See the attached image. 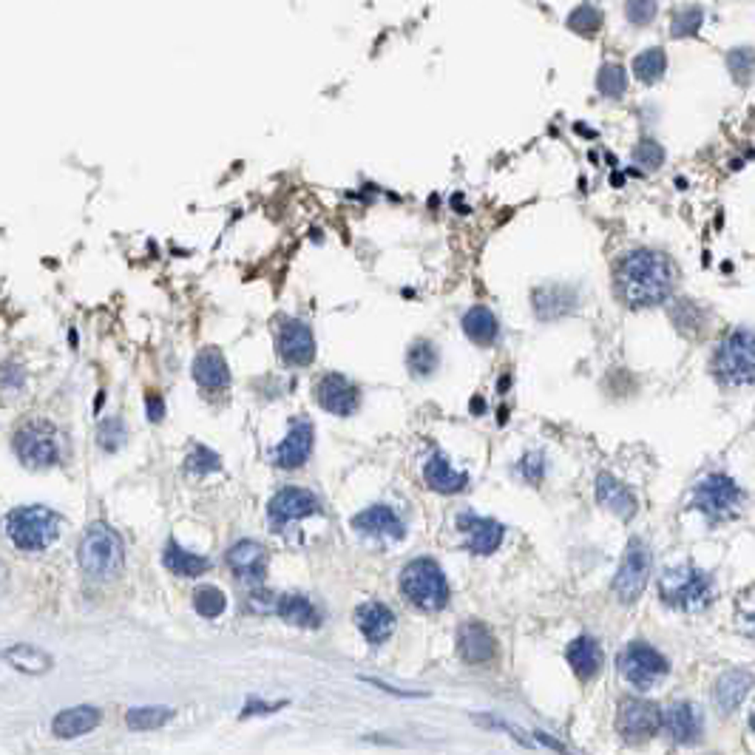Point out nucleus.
<instances>
[{"label": "nucleus", "mask_w": 755, "mask_h": 755, "mask_svg": "<svg viewBox=\"0 0 755 755\" xmlns=\"http://www.w3.org/2000/svg\"><path fill=\"white\" fill-rule=\"evenodd\" d=\"M676 261L656 248H633L614 267V293L631 310L662 307L676 296Z\"/></svg>", "instance_id": "1"}, {"label": "nucleus", "mask_w": 755, "mask_h": 755, "mask_svg": "<svg viewBox=\"0 0 755 755\" xmlns=\"http://www.w3.org/2000/svg\"><path fill=\"white\" fill-rule=\"evenodd\" d=\"M123 562H125V551L120 534L108 528L106 522H94L80 543L83 571L94 579H114L123 571Z\"/></svg>", "instance_id": "2"}, {"label": "nucleus", "mask_w": 755, "mask_h": 755, "mask_svg": "<svg viewBox=\"0 0 755 755\" xmlns=\"http://www.w3.org/2000/svg\"><path fill=\"white\" fill-rule=\"evenodd\" d=\"M401 591L420 611H441L449 602V583L434 560H412L401 574Z\"/></svg>", "instance_id": "3"}, {"label": "nucleus", "mask_w": 755, "mask_h": 755, "mask_svg": "<svg viewBox=\"0 0 755 755\" xmlns=\"http://www.w3.org/2000/svg\"><path fill=\"white\" fill-rule=\"evenodd\" d=\"M60 528V514L46 505H23L6 517V534L20 551H43Z\"/></svg>", "instance_id": "4"}, {"label": "nucleus", "mask_w": 755, "mask_h": 755, "mask_svg": "<svg viewBox=\"0 0 755 755\" xmlns=\"http://www.w3.org/2000/svg\"><path fill=\"white\" fill-rule=\"evenodd\" d=\"M659 591L667 605L681 608V611H699V608L710 605L716 593L713 579L693 565H679V568L667 571L659 583Z\"/></svg>", "instance_id": "5"}, {"label": "nucleus", "mask_w": 755, "mask_h": 755, "mask_svg": "<svg viewBox=\"0 0 755 755\" xmlns=\"http://www.w3.org/2000/svg\"><path fill=\"white\" fill-rule=\"evenodd\" d=\"M752 332L750 327H742L730 332L716 346V355H713V372L721 384L727 386H744L752 384Z\"/></svg>", "instance_id": "6"}, {"label": "nucleus", "mask_w": 755, "mask_h": 755, "mask_svg": "<svg viewBox=\"0 0 755 755\" xmlns=\"http://www.w3.org/2000/svg\"><path fill=\"white\" fill-rule=\"evenodd\" d=\"M653 571V557L650 548L642 540H631L625 557L619 562V571L614 576V593L619 602H636L648 588V579Z\"/></svg>", "instance_id": "7"}, {"label": "nucleus", "mask_w": 755, "mask_h": 755, "mask_svg": "<svg viewBox=\"0 0 755 755\" xmlns=\"http://www.w3.org/2000/svg\"><path fill=\"white\" fill-rule=\"evenodd\" d=\"M742 503V489H738L727 474H707L699 486L693 489L690 505L704 512L710 520H730Z\"/></svg>", "instance_id": "8"}, {"label": "nucleus", "mask_w": 755, "mask_h": 755, "mask_svg": "<svg viewBox=\"0 0 755 755\" xmlns=\"http://www.w3.org/2000/svg\"><path fill=\"white\" fill-rule=\"evenodd\" d=\"M667 671H671L667 659L648 642H631L619 653V673L625 676L631 685L642 687V690L656 685Z\"/></svg>", "instance_id": "9"}, {"label": "nucleus", "mask_w": 755, "mask_h": 755, "mask_svg": "<svg viewBox=\"0 0 755 755\" xmlns=\"http://www.w3.org/2000/svg\"><path fill=\"white\" fill-rule=\"evenodd\" d=\"M275 353L290 367H310L315 361L313 327L301 318H284L275 332Z\"/></svg>", "instance_id": "10"}, {"label": "nucleus", "mask_w": 755, "mask_h": 755, "mask_svg": "<svg viewBox=\"0 0 755 755\" xmlns=\"http://www.w3.org/2000/svg\"><path fill=\"white\" fill-rule=\"evenodd\" d=\"M14 449H18L20 460L32 469H46L54 466L60 452H57V441H54V429L49 424H28L18 432L14 438Z\"/></svg>", "instance_id": "11"}, {"label": "nucleus", "mask_w": 755, "mask_h": 755, "mask_svg": "<svg viewBox=\"0 0 755 755\" xmlns=\"http://www.w3.org/2000/svg\"><path fill=\"white\" fill-rule=\"evenodd\" d=\"M616 724L628 742H648L662 727V710L645 699H622Z\"/></svg>", "instance_id": "12"}, {"label": "nucleus", "mask_w": 755, "mask_h": 755, "mask_svg": "<svg viewBox=\"0 0 755 755\" xmlns=\"http://www.w3.org/2000/svg\"><path fill=\"white\" fill-rule=\"evenodd\" d=\"M315 401L330 415L350 417L361 403V392L350 378H344L341 372H327L318 378V384H315Z\"/></svg>", "instance_id": "13"}, {"label": "nucleus", "mask_w": 755, "mask_h": 755, "mask_svg": "<svg viewBox=\"0 0 755 755\" xmlns=\"http://www.w3.org/2000/svg\"><path fill=\"white\" fill-rule=\"evenodd\" d=\"M313 452V424L304 417H296L290 424L287 438L273 449V460L275 466H284V469H298L307 463Z\"/></svg>", "instance_id": "14"}, {"label": "nucleus", "mask_w": 755, "mask_h": 755, "mask_svg": "<svg viewBox=\"0 0 755 755\" xmlns=\"http://www.w3.org/2000/svg\"><path fill=\"white\" fill-rule=\"evenodd\" d=\"M531 304L540 322H557V318H568L579 307V290L568 284L540 287V290H534Z\"/></svg>", "instance_id": "15"}, {"label": "nucleus", "mask_w": 755, "mask_h": 755, "mask_svg": "<svg viewBox=\"0 0 755 755\" xmlns=\"http://www.w3.org/2000/svg\"><path fill=\"white\" fill-rule=\"evenodd\" d=\"M318 512V500L310 495V491L296 489V486H287L275 495L267 505V517L273 526H284L290 520H301V517H310Z\"/></svg>", "instance_id": "16"}, {"label": "nucleus", "mask_w": 755, "mask_h": 755, "mask_svg": "<svg viewBox=\"0 0 755 755\" xmlns=\"http://www.w3.org/2000/svg\"><path fill=\"white\" fill-rule=\"evenodd\" d=\"M457 653L469 664H486L497 656V642L483 622H466L457 631Z\"/></svg>", "instance_id": "17"}, {"label": "nucleus", "mask_w": 755, "mask_h": 755, "mask_svg": "<svg viewBox=\"0 0 755 755\" xmlns=\"http://www.w3.org/2000/svg\"><path fill=\"white\" fill-rule=\"evenodd\" d=\"M662 724L676 744H695L702 738V716L687 702H676L662 713Z\"/></svg>", "instance_id": "18"}, {"label": "nucleus", "mask_w": 755, "mask_h": 755, "mask_svg": "<svg viewBox=\"0 0 755 755\" xmlns=\"http://www.w3.org/2000/svg\"><path fill=\"white\" fill-rule=\"evenodd\" d=\"M457 526L460 531L469 534V551H474V554H495L505 536V528L497 520H486L474 514H463L457 520Z\"/></svg>", "instance_id": "19"}, {"label": "nucleus", "mask_w": 755, "mask_h": 755, "mask_svg": "<svg viewBox=\"0 0 755 755\" xmlns=\"http://www.w3.org/2000/svg\"><path fill=\"white\" fill-rule=\"evenodd\" d=\"M593 495H597L600 505H605L608 512H614L619 520H631L639 512L633 491L628 486H622L614 474H600L597 486H593Z\"/></svg>", "instance_id": "20"}, {"label": "nucleus", "mask_w": 755, "mask_h": 755, "mask_svg": "<svg viewBox=\"0 0 755 755\" xmlns=\"http://www.w3.org/2000/svg\"><path fill=\"white\" fill-rule=\"evenodd\" d=\"M194 378H196V384L208 392L227 389L230 386V367H227L225 355L216 350V346H205V350H202L194 361Z\"/></svg>", "instance_id": "21"}, {"label": "nucleus", "mask_w": 755, "mask_h": 755, "mask_svg": "<svg viewBox=\"0 0 755 755\" xmlns=\"http://www.w3.org/2000/svg\"><path fill=\"white\" fill-rule=\"evenodd\" d=\"M355 622H358L361 633L367 636V642H372V645L386 642V639L392 636V631H395V614H392L384 602H364V605H358Z\"/></svg>", "instance_id": "22"}, {"label": "nucleus", "mask_w": 755, "mask_h": 755, "mask_svg": "<svg viewBox=\"0 0 755 755\" xmlns=\"http://www.w3.org/2000/svg\"><path fill=\"white\" fill-rule=\"evenodd\" d=\"M227 565L234 568L236 576L258 583V579L265 576V568H267V551H265V545H258L253 540H239L234 548L227 551Z\"/></svg>", "instance_id": "23"}, {"label": "nucleus", "mask_w": 755, "mask_h": 755, "mask_svg": "<svg viewBox=\"0 0 755 755\" xmlns=\"http://www.w3.org/2000/svg\"><path fill=\"white\" fill-rule=\"evenodd\" d=\"M460 327L469 336V341H474L477 346H495L500 338V322L486 304H474V307L463 313Z\"/></svg>", "instance_id": "24"}, {"label": "nucleus", "mask_w": 755, "mask_h": 755, "mask_svg": "<svg viewBox=\"0 0 755 755\" xmlns=\"http://www.w3.org/2000/svg\"><path fill=\"white\" fill-rule=\"evenodd\" d=\"M97 724H99V710L91 704H80V707L60 710L52 721V733L57 738H77V735L91 733Z\"/></svg>", "instance_id": "25"}, {"label": "nucleus", "mask_w": 755, "mask_h": 755, "mask_svg": "<svg viewBox=\"0 0 755 755\" xmlns=\"http://www.w3.org/2000/svg\"><path fill=\"white\" fill-rule=\"evenodd\" d=\"M353 528L372 536H403V522L389 505H370L353 517Z\"/></svg>", "instance_id": "26"}, {"label": "nucleus", "mask_w": 755, "mask_h": 755, "mask_svg": "<svg viewBox=\"0 0 755 755\" xmlns=\"http://www.w3.org/2000/svg\"><path fill=\"white\" fill-rule=\"evenodd\" d=\"M565 659H568L571 671L585 681L602 671V648L593 636L574 639V642L568 645V650H565Z\"/></svg>", "instance_id": "27"}, {"label": "nucleus", "mask_w": 755, "mask_h": 755, "mask_svg": "<svg viewBox=\"0 0 755 755\" xmlns=\"http://www.w3.org/2000/svg\"><path fill=\"white\" fill-rule=\"evenodd\" d=\"M424 481L432 491H441V495H457V491L466 489L469 477L455 472L452 463L446 460V455H434L424 469Z\"/></svg>", "instance_id": "28"}, {"label": "nucleus", "mask_w": 755, "mask_h": 755, "mask_svg": "<svg viewBox=\"0 0 755 755\" xmlns=\"http://www.w3.org/2000/svg\"><path fill=\"white\" fill-rule=\"evenodd\" d=\"M275 614L296 628H318V622H322L315 605L301 593H284V597L275 600Z\"/></svg>", "instance_id": "29"}, {"label": "nucleus", "mask_w": 755, "mask_h": 755, "mask_svg": "<svg viewBox=\"0 0 755 755\" xmlns=\"http://www.w3.org/2000/svg\"><path fill=\"white\" fill-rule=\"evenodd\" d=\"M750 687H752L750 671H730V673H724V676L716 681V702H719V707L724 710V713H733V710L744 702V695L750 693Z\"/></svg>", "instance_id": "30"}, {"label": "nucleus", "mask_w": 755, "mask_h": 755, "mask_svg": "<svg viewBox=\"0 0 755 755\" xmlns=\"http://www.w3.org/2000/svg\"><path fill=\"white\" fill-rule=\"evenodd\" d=\"M0 659L9 662L14 671H23V673H32V676L46 673L52 667V656L46 650H40L35 645H26V642L6 648L4 653H0Z\"/></svg>", "instance_id": "31"}, {"label": "nucleus", "mask_w": 755, "mask_h": 755, "mask_svg": "<svg viewBox=\"0 0 755 755\" xmlns=\"http://www.w3.org/2000/svg\"><path fill=\"white\" fill-rule=\"evenodd\" d=\"M163 562H165V568L171 574H177V576H199V574H205L211 568V560L199 557V554H191V551H185L179 543H173V540L165 545Z\"/></svg>", "instance_id": "32"}, {"label": "nucleus", "mask_w": 755, "mask_h": 755, "mask_svg": "<svg viewBox=\"0 0 755 755\" xmlns=\"http://www.w3.org/2000/svg\"><path fill=\"white\" fill-rule=\"evenodd\" d=\"M667 75V52L662 46H650L633 57V77L642 85H656Z\"/></svg>", "instance_id": "33"}, {"label": "nucleus", "mask_w": 755, "mask_h": 755, "mask_svg": "<svg viewBox=\"0 0 755 755\" xmlns=\"http://www.w3.org/2000/svg\"><path fill=\"white\" fill-rule=\"evenodd\" d=\"M438 367H441L438 346L426 338H417L409 346V353H406V370H409V375L412 378H429V375L438 372Z\"/></svg>", "instance_id": "34"}, {"label": "nucleus", "mask_w": 755, "mask_h": 755, "mask_svg": "<svg viewBox=\"0 0 755 755\" xmlns=\"http://www.w3.org/2000/svg\"><path fill=\"white\" fill-rule=\"evenodd\" d=\"M597 91L605 99H622L628 94V68L622 63H602L597 71Z\"/></svg>", "instance_id": "35"}, {"label": "nucleus", "mask_w": 755, "mask_h": 755, "mask_svg": "<svg viewBox=\"0 0 755 755\" xmlns=\"http://www.w3.org/2000/svg\"><path fill=\"white\" fill-rule=\"evenodd\" d=\"M671 318H673V324H676L681 332H685V336H699V332L704 330V324H707L704 310H702L695 301H690V298H679V301H673V307H671Z\"/></svg>", "instance_id": "36"}, {"label": "nucleus", "mask_w": 755, "mask_h": 755, "mask_svg": "<svg viewBox=\"0 0 755 755\" xmlns=\"http://www.w3.org/2000/svg\"><path fill=\"white\" fill-rule=\"evenodd\" d=\"M704 9L699 4H687L673 12V20H671V35L676 40H687V37H695L702 32L704 26Z\"/></svg>", "instance_id": "37"}, {"label": "nucleus", "mask_w": 755, "mask_h": 755, "mask_svg": "<svg viewBox=\"0 0 755 755\" xmlns=\"http://www.w3.org/2000/svg\"><path fill=\"white\" fill-rule=\"evenodd\" d=\"M173 719L171 707H134L125 713V724L137 733H148V730H159L163 724H168Z\"/></svg>", "instance_id": "38"}, {"label": "nucleus", "mask_w": 755, "mask_h": 755, "mask_svg": "<svg viewBox=\"0 0 755 755\" xmlns=\"http://www.w3.org/2000/svg\"><path fill=\"white\" fill-rule=\"evenodd\" d=\"M568 28H571V32H576V35H585V37L597 35L602 28V9L591 6V4L576 6L568 14Z\"/></svg>", "instance_id": "39"}, {"label": "nucleus", "mask_w": 755, "mask_h": 755, "mask_svg": "<svg viewBox=\"0 0 755 755\" xmlns=\"http://www.w3.org/2000/svg\"><path fill=\"white\" fill-rule=\"evenodd\" d=\"M194 608H196V614H199V616H205V619H216V616H222V614H225V608H227V597H225V593H222L219 588L205 585V588H199V591L194 593Z\"/></svg>", "instance_id": "40"}, {"label": "nucleus", "mask_w": 755, "mask_h": 755, "mask_svg": "<svg viewBox=\"0 0 755 755\" xmlns=\"http://www.w3.org/2000/svg\"><path fill=\"white\" fill-rule=\"evenodd\" d=\"M633 163L642 168L645 173L659 171V168L664 165V148H662V142H656L653 137L639 139L636 148H633Z\"/></svg>", "instance_id": "41"}, {"label": "nucleus", "mask_w": 755, "mask_h": 755, "mask_svg": "<svg viewBox=\"0 0 755 755\" xmlns=\"http://www.w3.org/2000/svg\"><path fill=\"white\" fill-rule=\"evenodd\" d=\"M727 68L738 85H750L752 80V46H738L727 52Z\"/></svg>", "instance_id": "42"}, {"label": "nucleus", "mask_w": 755, "mask_h": 755, "mask_svg": "<svg viewBox=\"0 0 755 755\" xmlns=\"http://www.w3.org/2000/svg\"><path fill=\"white\" fill-rule=\"evenodd\" d=\"M659 14V0H625V18L631 26L645 28L656 20Z\"/></svg>", "instance_id": "43"}, {"label": "nucleus", "mask_w": 755, "mask_h": 755, "mask_svg": "<svg viewBox=\"0 0 755 755\" xmlns=\"http://www.w3.org/2000/svg\"><path fill=\"white\" fill-rule=\"evenodd\" d=\"M97 441L99 446L106 449V452H117V449L123 446L125 441V424L120 417H108L99 424V432H97Z\"/></svg>", "instance_id": "44"}, {"label": "nucleus", "mask_w": 755, "mask_h": 755, "mask_svg": "<svg viewBox=\"0 0 755 755\" xmlns=\"http://www.w3.org/2000/svg\"><path fill=\"white\" fill-rule=\"evenodd\" d=\"M187 469L194 474H211L222 469V460L216 452H211L208 446H196L191 455H187Z\"/></svg>", "instance_id": "45"}, {"label": "nucleus", "mask_w": 755, "mask_h": 755, "mask_svg": "<svg viewBox=\"0 0 755 755\" xmlns=\"http://www.w3.org/2000/svg\"><path fill=\"white\" fill-rule=\"evenodd\" d=\"M520 472H522V477H526V481L540 483L543 477H545V460H543V455H540V452L526 455V457L520 460Z\"/></svg>", "instance_id": "46"}, {"label": "nucleus", "mask_w": 755, "mask_h": 755, "mask_svg": "<svg viewBox=\"0 0 755 755\" xmlns=\"http://www.w3.org/2000/svg\"><path fill=\"white\" fill-rule=\"evenodd\" d=\"M284 704H287V702H275V704H265V702H250L248 707L242 710V716L248 719V716H256V713H261V716H265V713H275V710H282Z\"/></svg>", "instance_id": "47"}, {"label": "nucleus", "mask_w": 755, "mask_h": 755, "mask_svg": "<svg viewBox=\"0 0 755 755\" xmlns=\"http://www.w3.org/2000/svg\"><path fill=\"white\" fill-rule=\"evenodd\" d=\"M145 406H148V417L154 420V424H159V420H163V415H165V403H163V398H159L156 392H151V395L145 398Z\"/></svg>", "instance_id": "48"}, {"label": "nucleus", "mask_w": 755, "mask_h": 755, "mask_svg": "<svg viewBox=\"0 0 755 755\" xmlns=\"http://www.w3.org/2000/svg\"><path fill=\"white\" fill-rule=\"evenodd\" d=\"M536 738H540V742H543L545 747H551V750H557L560 755H571V752H568V750H565V747H562L560 742H554V738H551V735H545V733H536Z\"/></svg>", "instance_id": "49"}, {"label": "nucleus", "mask_w": 755, "mask_h": 755, "mask_svg": "<svg viewBox=\"0 0 755 755\" xmlns=\"http://www.w3.org/2000/svg\"><path fill=\"white\" fill-rule=\"evenodd\" d=\"M472 412H474V415L483 412V398H474V401H472Z\"/></svg>", "instance_id": "50"}, {"label": "nucleus", "mask_w": 755, "mask_h": 755, "mask_svg": "<svg viewBox=\"0 0 755 755\" xmlns=\"http://www.w3.org/2000/svg\"><path fill=\"white\" fill-rule=\"evenodd\" d=\"M508 386H512V375H503L500 378V392H505Z\"/></svg>", "instance_id": "51"}]
</instances>
